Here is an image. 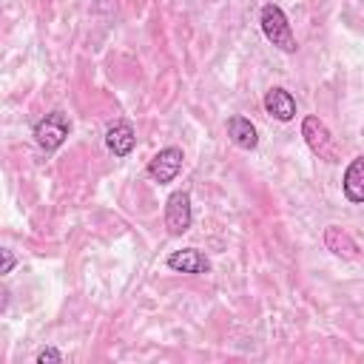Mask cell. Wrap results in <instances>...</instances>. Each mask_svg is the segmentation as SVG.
Returning <instances> with one entry per match:
<instances>
[{
	"label": "cell",
	"instance_id": "13",
	"mask_svg": "<svg viewBox=\"0 0 364 364\" xmlns=\"http://www.w3.org/2000/svg\"><path fill=\"white\" fill-rule=\"evenodd\" d=\"M0 256H3V267H0V273H11V267H14V256H11V250H0Z\"/></svg>",
	"mask_w": 364,
	"mask_h": 364
},
{
	"label": "cell",
	"instance_id": "9",
	"mask_svg": "<svg viewBox=\"0 0 364 364\" xmlns=\"http://www.w3.org/2000/svg\"><path fill=\"white\" fill-rule=\"evenodd\" d=\"M341 188H344V196L355 205L364 202V156H355L347 171H344V179H341Z\"/></svg>",
	"mask_w": 364,
	"mask_h": 364
},
{
	"label": "cell",
	"instance_id": "2",
	"mask_svg": "<svg viewBox=\"0 0 364 364\" xmlns=\"http://www.w3.org/2000/svg\"><path fill=\"white\" fill-rule=\"evenodd\" d=\"M68 131H71L68 117H65L63 111H51V114H46V117L34 125V142H37L43 151H57V148L65 142Z\"/></svg>",
	"mask_w": 364,
	"mask_h": 364
},
{
	"label": "cell",
	"instance_id": "1",
	"mask_svg": "<svg viewBox=\"0 0 364 364\" xmlns=\"http://www.w3.org/2000/svg\"><path fill=\"white\" fill-rule=\"evenodd\" d=\"M259 23H262L264 37H267L276 48H282V51H287V54H293V51H296V37H293L290 23H287V17H284V11H282L279 6L267 3V6L262 9Z\"/></svg>",
	"mask_w": 364,
	"mask_h": 364
},
{
	"label": "cell",
	"instance_id": "6",
	"mask_svg": "<svg viewBox=\"0 0 364 364\" xmlns=\"http://www.w3.org/2000/svg\"><path fill=\"white\" fill-rule=\"evenodd\" d=\"M134 142H136V134H134V125L128 119H117V122L108 125L105 145L114 156H128L134 151Z\"/></svg>",
	"mask_w": 364,
	"mask_h": 364
},
{
	"label": "cell",
	"instance_id": "11",
	"mask_svg": "<svg viewBox=\"0 0 364 364\" xmlns=\"http://www.w3.org/2000/svg\"><path fill=\"white\" fill-rule=\"evenodd\" d=\"M324 245H327V250H333L336 256H344V259H353L358 253V245L353 242V236L336 225L324 228Z\"/></svg>",
	"mask_w": 364,
	"mask_h": 364
},
{
	"label": "cell",
	"instance_id": "7",
	"mask_svg": "<svg viewBox=\"0 0 364 364\" xmlns=\"http://www.w3.org/2000/svg\"><path fill=\"white\" fill-rule=\"evenodd\" d=\"M168 267L176 270V273H193L196 276V273H208L210 270V262H208V256L202 250L185 247V250H173L168 256Z\"/></svg>",
	"mask_w": 364,
	"mask_h": 364
},
{
	"label": "cell",
	"instance_id": "4",
	"mask_svg": "<svg viewBox=\"0 0 364 364\" xmlns=\"http://www.w3.org/2000/svg\"><path fill=\"white\" fill-rule=\"evenodd\" d=\"M301 136H304V142H307V148H310L313 154H318V156H321V159H327V162H333V159H336L333 134H330V128H327L318 117L307 114V117L301 119Z\"/></svg>",
	"mask_w": 364,
	"mask_h": 364
},
{
	"label": "cell",
	"instance_id": "8",
	"mask_svg": "<svg viewBox=\"0 0 364 364\" xmlns=\"http://www.w3.org/2000/svg\"><path fill=\"white\" fill-rule=\"evenodd\" d=\"M264 111H267L270 117H276L279 122H290V119L296 117V100H293V94L284 91V88H270V91L264 94Z\"/></svg>",
	"mask_w": 364,
	"mask_h": 364
},
{
	"label": "cell",
	"instance_id": "10",
	"mask_svg": "<svg viewBox=\"0 0 364 364\" xmlns=\"http://www.w3.org/2000/svg\"><path fill=\"white\" fill-rule=\"evenodd\" d=\"M228 136L233 139V145H239L245 151H253L259 145V134H256L253 122L247 117H239V114L228 119Z\"/></svg>",
	"mask_w": 364,
	"mask_h": 364
},
{
	"label": "cell",
	"instance_id": "3",
	"mask_svg": "<svg viewBox=\"0 0 364 364\" xmlns=\"http://www.w3.org/2000/svg\"><path fill=\"white\" fill-rule=\"evenodd\" d=\"M193 210H191V196L188 191H173L165 199V228L171 236H182L191 230Z\"/></svg>",
	"mask_w": 364,
	"mask_h": 364
},
{
	"label": "cell",
	"instance_id": "5",
	"mask_svg": "<svg viewBox=\"0 0 364 364\" xmlns=\"http://www.w3.org/2000/svg\"><path fill=\"white\" fill-rule=\"evenodd\" d=\"M182 148H173V145H168V148H162L159 154H154V159L148 162V176L154 179V182H159V185H168L171 179H176V173L182 171Z\"/></svg>",
	"mask_w": 364,
	"mask_h": 364
},
{
	"label": "cell",
	"instance_id": "12",
	"mask_svg": "<svg viewBox=\"0 0 364 364\" xmlns=\"http://www.w3.org/2000/svg\"><path fill=\"white\" fill-rule=\"evenodd\" d=\"M46 361L60 364V361H63V353H60L57 347H46V350H40V353H37V364H46Z\"/></svg>",
	"mask_w": 364,
	"mask_h": 364
}]
</instances>
